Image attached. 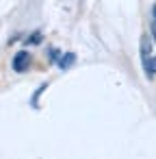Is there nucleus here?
I'll return each mask as SVG.
<instances>
[{
	"label": "nucleus",
	"instance_id": "1",
	"mask_svg": "<svg viewBox=\"0 0 156 159\" xmlns=\"http://www.w3.org/2000/svg\"><path fill=\"white\" fill-rule=\"evenodd\" d=\"M28 63H31V55H28L26 50H20V52L13 57V70H15V72H24V70L28 68Z\"/></svg>",
	"mask_w": 156,
	"mask_h": 159
},
{
	"label": "nucleus",
	"instance_id": "2",
	"mask_svg": "<svg viewBox=\"0 0 156 159\" xmlns=\"http://www.w3.org/2000/svg\"><path fill=\"white\" fill-rule=\"evenodd\" d=\"M150 57H152V42H150L147 35H143V37H141V59L147 61Z\"/></svg>",
	"mask_w": 156,
	"mask_h": 159
},
{
	"label": "nucleus",
	"instance_id": "3",
	"mask_svg": "<svg viewBox=\"0 0 156 159\" xmlns=\"http://www.w3.org/2000/svg\"><path fill=\"white\" fill-rule=\"evenodd\" d=\"M74 59H76V55H74V52H67L65 57H61V61H59V68H61V70H65V68H70Z\"/></svg>",
	"mask_w": 156,
	"mask_h": 159
},
{
	"label": "nucleus",
	"instance_id": "4",
	"mask_svg": "<svg viewBox=\"0 0 156 159\" xmlns=\"http://www.w3.org/2000/svg\"><path fill=\"white\" fill-rule=\"evenodd\" d=\"M152 18H154V22H156V5L152 7Z\"/></svg>",
	"mask_w": 156,
	"mask_h": 159
}]
</instances>
